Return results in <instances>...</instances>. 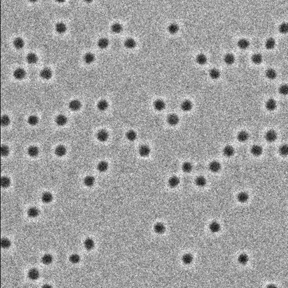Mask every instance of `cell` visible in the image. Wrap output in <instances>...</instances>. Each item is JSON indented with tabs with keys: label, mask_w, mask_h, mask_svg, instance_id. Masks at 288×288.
Returning <instances> with one entry per match:
<instances>
[{
	"label": "cell",
	"mask_w": 288,
	"mask_h": 288,
	"mask_svg": "<svg viewBox=\"0 0 288 288\" xmlns=\"http://www.w3.org/2000/svg\"><path fill=\"white\" fill-rule=\"evenodd\" d=\"M151 149L147 145H142L139 147L138 152L140 156L146 158L149 156L151 153Z\"/></svg>",
	"instance_id": "1"
},
{
	"label": "cell",
	"mask_w": 288,
	"mask_h": 288,
	"mask_svg": "<svg viewBox=\"0 0 288 288\" xmlns=\"http://www.w3.org/2000/svg\"><path fill=\"white\" fill-rule=\"evenodd\" d=\"M222 166L221 163L218 161L213 160L208 165V169L212 173H217L221 171Z\"/></svg>",
	"instance_id": "2"
},
{
	"label": "cell",
	"mask_w": 288,
	"mask_h": 288,
	"mask_svg": "<svg viewBox=\"0 0 288 288\" xmlns=\"http://www.w3.org/2000/svg\"><path fill=\"white\" fill-rule=\"evenodd\" d=\"M278 139V134L273 129H270L265 134V139L268 143L275 142Z\"/></svg>",
	"instance_id": "3"
},
{
	"label": "cell",
	"mask_w": 288,
	"mask_h": 288,
	"mask_svg": "<svg viewBox=\"0 0 288 288\" xmlns=\"http://www.w3.org/2000/svg\"><path fill=\"white\" fill-rule=\"evenodd\" d=\"M179 122V117L175 114H171L167 117V122L171 126H175L178 124Z\"/></svg>",
	"instance_id": "4"
},
{
	"label": "cell",
	"mask_w": 288,
	"mask_h": 288,
	"mask_svg": "<svg viewBox=\"0 0 288 288\" xmlns=\"http://www.w3.org/2000/svg\"><path fill=\"white\" fill-rule=\"evenodd\" d=\"M26 72L21 68H18L13 72L14 77L18 80H21L25 78Z\"/></svg>",
	"instance_id": "5"
},
{
	"label": "cell",
	"mask_w": 288,
	"mask_h": 288,
	"mask_svg": "<svg viewBox=\"0 0 288 288\" xmlns=\"http://www.w3.org/2000/svg\"><path fill=\"white\" fill-rule=\"evenodd\" d=\"M96 138L102 143L105 142L109 139V134L106 130L101 129L96 134Z\"/></svg>",
	"instance_id": "6"
},
{
	"label": "cell",
	"mask_w": 288,
	"mask_h": 288,
	"mask_svg": "<svg viewBox=\"0 0 288 288\" xmlns=\"http://www.w3.org/2000/svg\"><path fill=\"white\" fill-rule=\"evenodd\" d=\"M153 107L155 110H156V111H158V112L162 111L165 109V102H164L162 99H156L153 102Z\"/></svg>",
	"instance_id": "7"
},
{
	"label": "cell",
	"mask_w": 288,
	"mask_h": 288,
	"mask_svg": "<svg viewBox=\"0 0 288 288\" xmlns=\"http://www.w3.org/2000/svg\"><path fill=\"white\" fill-rule=\"evenodd\" d=\"M192 103L189 100H185L182 102L180 105V107L182 111L185 112H190L192 109Z\"/></svg>",
	"instance_id": "8"
},
{
	"label": "cell",
	"mask_w": 288,
	"mask_h": 288,
	"mask_svg": "<svg viewBox=\"0 0 288 288\" xmlns=\"http://www.w3.org/2000/svg\"><path fill=\"white\" fill-rule=\"evenodd\" d=\"M82 107V104L80 100L75 99L70 101L69 103V108L72 111H78Z\"/></svg>",
	"instance_id": "9"
},
{
	"label": "cell",
	"mask_w": 288,
	"mask_h": 288,
	"mask_svg": "<svg viewBox=\"0 0 288 288\" xmlns=\"http://www.w3.org/2000/svg\"><path fill=\"white\" fill-rule=\"evenodd\" d=\"M180 183V178L176 176H171L168 180V185L172 189L176 188Z\"/></svg>",
	"instance_id": "10"
},
{
	"label": "cell",
	"mask_w": 288,
	"mask_h": 288,
	"mask_svg": "<svg viewBox=\"0 0 288 288\" xmlns=\"http://www.w3.org/2000/svg\"><path fill=\"white\" fill-rule=\"evenodd\" d=\"M40 77L46 80H48L50 79L53 75V72L51 70L48 68H45L40 71Z\"/></svg>",
	"instance_id": "11"
},
{
	"label": "cell",
	"mask_w": 288,
	"mask_h": 288,
	"mask_svg": "<svg viewBox=\"0 0 288 288\" xmlns=\"http://www.w3.org/2000/svg\"><path fill=\"white\" fill-rule=\"evenodd\" d=\"M153 230L156 234L158 235H162L165 232L166 228H165V225L163 223L158 222L154 224Z\"/></svg>",
	"instance_id": "12"
},
{
	"label": "cell",
	"mask_w": 288,
	"mask_h": 288,
	"mask_svg": "<svg viewBox=\"0 0 288 288\" xmlns=\"http://www.w3.org/2000/svg\"><path fill=\"white\" fill-rule=\"evenodd\" d=\"M265 107L267 110L272 112L276 109L277 107V102L273 99H269L267 102H266Z\"/></svg>",
	"instance_id": "13"
},
{
	"label": "cell",
	"mask_w": 288,
	"mask_h": 288,
	"mask_svg": "<svg viewBox=\"0 0 288 288\" xmlns=\"http://www.w3.org/2000/svg\"><path fill=\"white\" fill-rule=\"evenodd\" d=\"M251 152L254 156H259L263 153V148L260 145H254L251 148Z\"/></svg>",
	"instance_id": "14"
},
{
	"label": "cell",
	"mask_w": 288,
	"mask_h": 288,
	"mask_svg": "<svg viewBox=\"0 0 288 288\" xmlns=\"http://www.w3.org/2000/svg\"><path fill=\"white\" fill-rule=\"evenodd\" d=\"M223 154L226 157L230 158L232 156L235 154V149L231 145H226L224 147L222 150Z\"/></svg>",
	"instance_id": "15"
},
{
	"label": "cell",
	"mask_w": 288,
	"mask_h": 288,
	"mask_svg": "<svg viewBox=\"0 0 288 288\" xmlns=\"http://www.w3.org/2000/svg\"><path fill=\"white\" fill-rule=\"evenodd\" d=\"M27 276L30 280H36L39 277V272L36 268H32L28 272Z\"/></svg>",
	"instance_id": "16"
},
{
	"label": "cell",
	"mask_w": 288,
	"mask_h": 288,
	"mask_svg": "<svg viewBox=\"0 0 288 288\" xmlns=\"http://www.w3.org/2000/svg\"><path fill=\"white\" fill-rule=\"evenodd\" d=\"M27 153L29 156L32 158H35L39 155V150L37 146H31L27 149Z\"/></svg>",
	"instance_id": "17"
},
{
	"label": "cell",
	"mask_w": 288,
	"mask_h": 288,
	"mask_svg": "<svg viewBox=\"0 0 288 288\" xmlns=\"http://www.w3.org/2000/svg\"><path fill=\"white\" fill-rule=\"evenodd\" d=\"M68 122V118L63 114H60L55 119V123L59 126H64Z\"/></svg>",
	"instance_id": "18"
},
{
	"label": "cell",
	"mask_w": 288,
	"mask_h": 288,
	"mask_svg": "<svg viewBox=\"0 0 288 288\" xmlns=\"http://www.w3.org/2000/svg\"><path fill=\"white\" fill-rule=\"evenodd\" d=\"M55 154L58 156V157H62L64 156L65 155L67 154V148L64 146V145H58L55 149Z\"/></svg>",
	"instance_id": "19"
},
{
	"label": "cell",
	"mask_w": 288,
	"mask_h": 288,
	"mask_svg": "<svg viewBox=\"0 0 288 288\" xmlns=\"http://www.w3.org/2000/svg\"><path fill=\"white\" fill-rule=\"evenodd\" d=\"M249 138V134L246 131H241L237 134V139L241 143H245Z\"/></svg>",
	"instance_id": "20"
},
{
	"label": "cell",
	"mask_w": 288,
	"mask_h": 288,
	"mask_svg": "<svg viewBox=\"0 0 288 288\" xmlns=\"http://www.w3.org/2000/svg\"><path fill=\"white\" fill-rule=\"evenodd\" d=\"M136 42L132 38H128L126 39L124 42V45L125 48L127 49L132 50L136 48Z\"/></svg>",
	"instance_id": "21"
},
{
	"label": "cell",
	"mask_w": 288,
	"mask_h": 288,
	"mask_svg": "<svg viewBox=\"0 0 288 288\" xmlns=\"http://www.w3.org/2000/svg\"><path fill=\"white\" fill-rule=\"evenodd\" d=\"M207 183V179L204 176H197L195 180V183L198 187H204L205 186Z\"/></svg>",
	"instance_id": "22"
},
{
	"label": "cell",
	"mask_w": 288,
	"mask_h": 288,
	"mask_svg": "<svg viewBox=\"0 0 288 288\" xmlns=\"http://www.w3.org/2000/svg\"><path fill=\"white\" fill-rule=\"evenodd\" d=\"M221 225L217 221H213L209 225V229L213 234L217 233L221 230Z\"/></svg>",
	"instance_id": "23"
},
{
	"label": "cell",
	"mask_w": 288,
	"mask_h": 288,
	"mask_svg": "<svg viewBox=\"0 0 288 288\" xmlns=\"http://www.w3.org/2000/svg\"><path fill=\"white\" fill-rule=\"evenodd\" d=\"M235 56L232 53H227L224 56V63L228 65H231L235 63Z\"/></svg>",
	"instance_id": "24"
},
{
	"label": "cell",
	"mask_w": 288,
	"mask_h": 288,
	"mask_svg": "<svg viewBox=\"0 0 288 288\" xmlns=\"http://www.w3.org/2000/svg\"><path fill=\"white\" fill-rule=\"evenodd\" d=\"M237 45L239 48L241 50H246L250 46L249 41L246 38H241L238 40L237 42Z\"/></svg>",
	"instance_id": "25"
},
{
	"label": "cell",
	"mask_w": 288,
	"mask_h": 288,
	"mask_svg": "<svg viewBox=\"0 0 288 288\" xmlns=\"http://www.w3.org/2000/svg\"><path fill=\"white\" fill-rule=\"evenodd\" d=\"M39 213H40L39 210L35 207H32L29 208V209L27 211V214L28 217L32 219H34L38 217L39 214Z\"/></svg>",
	"instance_id": "26"
},
{
	"label": "cell",
	"mask_w": 288,
	"mask_h": 288,
	"mask_svg": "<svg viewBox=\"0 0 288 288\" xmlns=\"http://www.w3.org/2000/svg\"><path fill=\"white\" fill-rule=\"evenodd\" d=\"M53 200V195L50 192H45L41 196V200L43 203L48 204L51 203Z\"/></svg>",
	"instance_id": "27"
},
{
	"label": "cell",
	"mask_w": 288,
	"mask_h": 288,
	"mask_svg": "<svg viewBox=\"0 0 288 288\" xmlns=\"http://www.w3.org/2000/svg\"><path fill=\"white\" fill-rule=\"evenodd\" d=\"M249 198V194L245 192H240L237 195V200L241 203H246Z\"/></svg>",
	"instance_id": "28"
},
{
	"label": "cell",
	"mask_w": 288,
	"mask_h": 288,
	"mask_svg": "<svg viewBox=\"0 0 288 288\" xmlns=\"http://www.w3.org/2000/svg\"><path fill=\"white\" fill-rule=\"evenodd\" d=\"M126 137L129 141L134 142L137 138V134L134 130L130 129L126 132Z\"/></svg>",
	"instance_id": "29"
},
{
	"label": "cell",
	"mask_w": 288,
	"mask_h": 288,
	"mask_svg": "<svg viewBox=\"0 0 288 288\" xmlns=\"http://www.w3.org/2000/svg\"><path fill=\"white\" fill-rule=\"evenodd\" d=\"M37 55L33 53H29L26 56L27 63L29 64H36L38 61Z\"/></svg>",
	"instance_id": "30"
},
{
	"label": "cell",
	"mask_w": 288,
	"mask_h": 288,
	"mask_svg": "<svg viewBox=\"0 0 288 288\" xmlns=\"http://www.w3.org/2000/svg\"><path fill=\"white\" fill-rule=\"evenodd\" d=\"M194 258L192 254L190 253H186L182 257V262L185 265H190L192 263Z\"/></svg>",
	"instance_id": "31"
},
{
	"label": "cell",
	"mask_w": 288,
	"mask_h": 288,
	"mask_svg": "<svg viewBox=\"0 0 288 288\" xmlns=\"http://www.w3.org/2000/svg\"><path fill=\"white\" fill-rule=\"evenodd\" d=\"M95 183V178L92 176H87L83 180V183L86 186L91 187L94 185Z\"/></svg>",
	"instance_id": "32"
},
{
	"label": "cell",
	"mask_w": 288,
	"mask_h": 288,
	"mask_svg": "<svg viewBox=\"0 0 288 288\" xmlns=\"http://www.w3.org/2000/svg\"><path fill=\"white\" fill-rule=\"evenodd\" d=\"M109 168V164L105 161H101L97 165V171L101 173L105 172Z\"/></svg>",
	"instance_id": "33"
},
{
	"label": "cell",
	"mask_w": 288,
	"mask_h": 288,
	"mask_svg": "<svg viewBox=\"0 0 288 288\" xmlns=\"http://www.w3.org/2000/svg\"><path fill=\"white\" fill-rule=\"evenodd\" d=\"M195 61L199 65H203L207 63V58L204 53H199L196 56Z\"/></svg>",
	"instance_id": "34"
},
{
	"label": "cell",
	"mask_w": 288,
	"mask_h": 288,
	"mask_svg": "<svg viewBox=\"0 0 288 288\" xmlns=\"http://www.w3.org/2000/svg\"><path fill=\"white\" fill-rule=\"evenodd\" d=\"M24 40L20 37H17L14 40L13 45L14 48L17 50H21L24 46Z\"/></svg>",
	"instance_id": "35"
},
{
	"label": "cell",
	"mask_w": 288,
	"mask_h": 288,
	"mask_svg": "<svg viewBox=\"0 0 288 288\" xmlns=\"http://www.w3.org/2000/svg\"><path fill=\"white\" fill-rule=\"evenodd\" d=\"M83 245L86 249H87V251H90L94 248L95 242L92 239L88 238H87L84 241Z\"/></svg>",
	"instance_id": "36"
},
{
	"label": "cell",
	"mask_w": 288,
	"mask_h": 288,
	"mask_svg": "<svg viewBox=\"0 0 288 288\" xmlns=\"http://www.w3.org/2000/svg\"><path fill=\"white\" fill-rule=\"evenodd\" d=\"M67 29V26L63 22L58 23L55 26V31L59 34H63Z\"/></svg>",
	"instance_id": "37"
},
{
	"label": "cell",
	"mask_w": 288,
	"mask_h": 288,
	"mask_svg": "<svg viewBox=\"0 0 288 288\" xmlns=\"http://www.w3.org/2000/svg\"><path fill=\"white\" fill-rule=\"evenodd\" d=\"M209 77L211 79L216 80L219 79V77L221 75V73H220L219 69H217V68H212L211 69L209 70Z\"/></svg>",
	"instance_id": "38"
},
{
	"label": "cell",
	"mask_w": 288,
	"mask_h": 288,
	"mask_svg": "<svg viewBox=\"0 0 288 288\" xmlns=\"http://www.w3.org/2000/svg\"><path fill=\"white\" fill-rule=\"evenodd\" d=\"M109 45V39L107 38H102L99 39L97 41V46L101 49L107 48Z\"/></svg>",
	"instance_id": "39"
},
{
	"label": "cell",
	"mask_w": 288,
	"mask_h": 288,
	"mask_svg": "<svg viewBox=\"0 0 288 288\" xmlns=\"http://www.w3.org/2000/svg\"><path fill=\"white\" fill-rule=\"evenodd\" d=\"M167 31L171 34H175L179 31V26L175 23H172L167 27Z\"/></svg>",
	"instance_id": "40"
},
{
	"label": "cell",
	"mask_w": 288,
	"mask_h": 288,
	"mask_svg": "<svg viewBox=\"0 0 288 288\" xmlns=\"http://www.w3.org/2000/svg\"><path fill=\"white\" fill-rule=\"evenodd\" d=\"M265 75L266 77L268 79L273 80L275 79L277 77V72L276 70L272 68H268L267 70L265 72Z\"/></svg>",
	"instance_id": "41"
},
{
	"label": "cell",
	"mask_w": 288,
	"mask_h": 288,
	"mask_svg": "<svg viewBox=\"0 0 288 288\" xmlns=\"http://www.w3.org/2000/svg\"><path fill=\"white\" fill-rule=\"evenodd\" d=\"M95 60V55L91 53H85L83 57V60L85 63L87 64H92Z\"/></svg>",
	"instance_id": "42"
},
{
	"label": "cell",
	"mask_w": 288,
	"mask_h": 288,
	"mask_svg": "<svg viewBox=\"0 0 288 288\" xmlns=\"http://www.w3.org/2000/svg\"><path fill=\"white\" fill-rule=\"evenodd\" d=\"M109 107V103L105 100H102L99 101L97 104V108L99 110L103 112L106 110Z\"/></svg>",
	"instance_id": "43"
},
{
	"label": "cell",
	"mask_w": 288,
	"mask_h": 288,
	"mask_svg": "<svg viewBox=\"0 0 288 288\" xmlns=\"http://www.w3.org/2000/svg\"><path fill=\"white\" fill-rule=\"evenodd\" d=\"M53 261V257L50 254H45L41 258V262L45 265H50Z\"/></svg>",
	"instance_id": "44"
},
{
	"label": "cell",
	"mask_w": 288,
	"mask_h": 288,
	"mask_svg": "<svg viewBox=\"0 0 288 288\" xmlns=\"http://www.w3.org/2000/svg\"><path fill=\"white\" fill-rule=\"evenodd\" d=\"M192 168L193 167L192 164L189 162H184L182 165V170L184 173H190L192 171Z\"/></svg>",
	"instance_id": "45"
},
{
	"label": "cell",
	"mask_w": 288,
	"mask_h": 288,
	"mask_svg": "<svg viewBox=\"0 0 288 288\" xmlns=\"http://www.w3.org/2000/svg\"><path fill=\"white\" fill-rule=\"evenodd\" d=\"M251 61L254 64H260L262 63L263 61V56L261 53H254L252 56H251Z\"/></svg>",
	"instance_id": "46"
},
{
	"label": "cell",
	"mask_w": 288,
	"mask_h": 288,
	"mask_svg": "<svg viewBox=\"0 0 288 288\" xmlns=\"http://www.w3.org/2000/svg\"><path fill=\"white\" fill-rule=\"evenodd\" d=\"M111 30L113 33L115 34H118L122 32L123 31V26L119 23H115L113 24L111 27Z\"/></svg>",
	"instance_id": "47"
},
{
	"label": "cell",
	"mask_w": 288,
	"mask_h": 288,
	"mask_svg": "<svg viewBox=\"0 0 288 288\" xmlns=\"http://www.w3.org/2000/svg\"><path fill=\"white\" fill-rule=\"evenodd\" d=\"M10 185L11 180L9 177L6 176L2 177L1 179V185L2 188H7L10 186Z\"/></svg>",
	"instance_id": "48"
},
{
	"label": "cell",
	"mask_w": 288,
	"mask_h": 288,
	"mask_svg": "<svg viewBox=\"0 0 288 288\" xmlns=\"http://www.w3.org/2000/svg\"><path fill=\"white\" fill-rule=\"evenodd\" d=\"M276 41L273 38H268L265 42V47L268 50H272L275 47Z\"/></svg>",
	"instance_id": "49"
},
{
	"label": "cell",
	"mask_w": 288,
	"mask_h": 288,
	"mask_svg": "<svg viewBox=\"0 0 288 288\" xmlns=\"http://www.w3.org/2000/svg\"><path fill=\"white\" fill-rule=\"evenodd\" d=\"M249 261L248 256L244 253L240 254L238 258V262L241 265H245Z\"/></svg>",
	"instance_id": "50"
},
{
	"label": "cell",
	"mask_w": 288,
	"mask_h": 288,
	"mask_svg": "<svg viewBox=\"0 0 288 288\" xmlns=\"http://www.w3.org/2000/svg\"><path fill=\"white\" fill-rule=\"evenodd\" d=\"M27 122L30 126H36L39 122V119L36 115H32L28 117Z\"/></svg>",
	"instance_id": "51"
},
{
	"label": "cell",
	"mask_w": 288,
	"mask_h": 288,
	"mask_svg": "<svg viewBox=\"0 0 288 288\" xmlns=\"http://www.w3.org/2000/svg\"><path fill=\"white\" fill-rule=\"evenodd\" d=\"M278 31L281 34H287L288 33V23L283 22L278 26Z\"/></svg>",
	"instance_id": "52"
},
{
	"label": "cell",
	"mask_w": 288,
	"mask_h": 288,
	"mask_svg": "<svg viewBox=\"0 0 288 288\" xmlns=\"http://www.w3.org/2000/svg\"><path fill=\"white\" fill-rule=\"evenodd\" d=\"M279 154L283 156H287L288 155V145L283 144L280 146L278 149Z\"/></svg>",
	"instance_id": "53"
},
{
	"label": "cell",
	"mask_w": 288,
	"mask_h": 288,
	"mask_svg": "<svg viewBox=\"0 0 288 288\" xmlns=\"http://www.w3.org/2000/svg\"><path fill=\"white\" fill-rule=\"evenodd\" d=\"M10 123V118L7 115H4L1 117V126L3 127H6L9 126Z\"/></svg>",
	"instance_id": "54"
},
{
	"label": "cell",
	"mask_w": 288,
	"mask_h": 288,
	"mask_svg": "<svg viewBox=\"0 0 288 288\" xmlns=\"http://www.w3.org/2000/svg\"><path fill=\"white\" fill-rule=\"evenodd\" d=\"M11 243L10 240L7 238H4L1 240V246L4 249H8L10 247Z\"/></svg>",
	"instance_id": "55"
},
{
	"label": "cell",
	"mask_w": 288,
	"mask_h": 288,
	"mask_svg": "<svg viewBox=\"0 0 288 288\" xmlns=\"http://www.w3.org/2000/svg\"><path fill=\"white\" fill-rule=\"evenodd\" d=\"M278 92L283 96H286L288 95V85L283 84L280 86L278 88Z\"/></svg>",
	"instance_id": "56"
},
{
	"label": "cell",
	"mask_w": 288,
	"mask_h": 288,
	"mask_svg": "<svg viewBox=\"0 0 288 288\" xmlns=\"http://www.w3.org/2000/svg\"><path fill=\"white\" fill-rule=\"evenodd\" d=\"M10 153V149L8 146L2 145L1 147V154L2 156H7Z\"/></svg>",
	"instance_id": "57"
},
{
	"label": "cell",
	"mask_w": 288,
	"mask_h": 288,
	"mask_svg": "<svg viewBox=\"0 0 288 288\" xmlns=\"http://www.w3.org/2000/svg\"><path fill=\"white\" fill-rule=\"evenodd\" d=\"M80 256L77 254H73L69 257V261L73 264H77L80 261Z\"/></svg>",
	"instance_id": "58"
},
{
	"label": "cell",
	"mask_w": 288,
	"mask_h": 288,
	"mask_svg": "<svg viewBox=\"0 0 288 288\" xmlns=\"http://www.w3.org/2000/svg\"><path fill=\"white\" fill-rule=\"evenodd\" d=\"M41 288H53V287L50 284H44Z\"/></svg>",
	"instance_id": "59"
},
{
	"label": "cell",
	"mask_w": 288,
	"mask_h": 288,
	"mask_svg": "<svg viewBox=\"0 0 288 288\" xmlns=\"http://www.w3.org/2000/svg\"><path fill=\"white\" fill-rule=\"evenodd\" d=\"M266 288H278L275 285H273V284H270L268 285H267Z\"/></svg>",
	"instance_id": "60"
}]
</instances>
